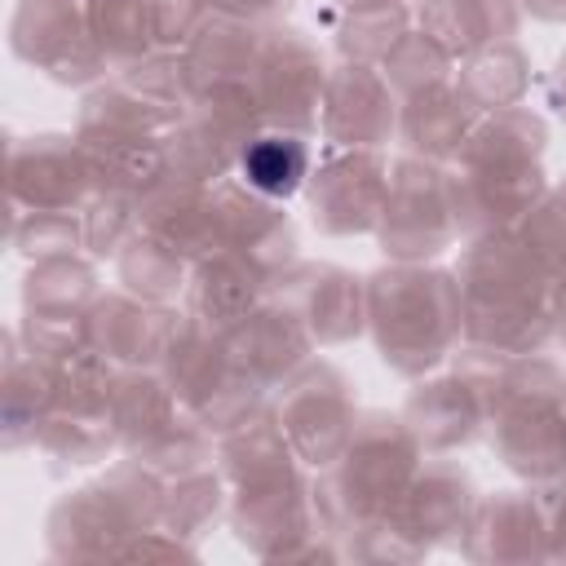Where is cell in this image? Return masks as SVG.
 Segmentation results:
<instances>
[{"instance_id": "cell-1", "label": "cell", "mask_w": 566, "mask_h": 566, "mask_svg": "<svg viewBox=\"0 0 566 566\" xmlns=\"http://www.w3.org/2000/svg\"><path fill=\"white\" fill-rule=\"evenodd\" d=\"M305 146L292 137H261L243 150V177L270 199H287L305 177Z\"/></svg>"}]
</instances>
